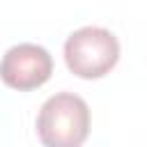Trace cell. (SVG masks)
<instances>
[{"instance_id":"1","label":"cell","mask_w":147,"mask_h":147,"mask_svg":"<svg viewBox=\"0 0 147 147\" xmlns=\"http://www.w3.org/2000/svg\"><path fill=\"white\" fill-rule=\"evenodd\" d=\"M90 133V108L74 92L44 101L37 115V136L46 147H78Z\"/></svg>"},{"instance_id":"2","label":"cell","mask_w":147,"mask_h":147,"mask_svg":"<svg viewBox=\"0 0 147 147\" xmlns=\"http://www.w3.org/2000/svg\"><path fill=\"white\" fill-rule=\"evenodd\" d=\"M119 60L117 37L99 25H85L64 41V62L78 78H101Z\"/></svg>"},{"instance_id":"3","label":"cell","mask_w":147,"mask_h":147,"mask_svg":"<svg viewBox=\"0 0 147 147\" xmlns=\"http://www.w3.org/2000/svg\"><path fill=\"white\" fill-rule=\"evenodd\" d=\"M53 74V57L39 44H16L0 60V78L5 85L28 92L44 85Z\"/></svg>"}]
</instances>
